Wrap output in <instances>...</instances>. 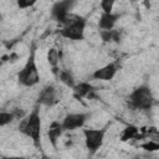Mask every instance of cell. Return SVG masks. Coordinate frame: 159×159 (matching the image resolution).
<instances>
[{
	"label": "cell",
	"instance_id": "6da1fadb",
	"mask_svg": "<svg viewBox=\"0 0 159 159\" xmlns=\"http://www.w3.org/2000/svg\"><path fill=\"white\" fill-rule=\"evenodd\" d=\"M41 116H40V109L39 107H35L30 114L22 119V122L19 125V129L22 134H25L26 137H29L36 148H40L41 144Z\"/></svg>",
	"mask_w": 159,
	"mask_h": 159
},
{
	"label": "cell",
	"instance_id": "7a4b0ae2",
	"mask_svg": "<svg viewBox=\"0 0 159 159\" xmlns=\"http://www.w3.org/2000/svg\"><path fill=\"white\" fill-rule=\"evenodd\" d=\"M35 46L30 48V55L24 65V67L17 73V82L24 87H34L40 82V73L36 65Z\"/></svg>",
	"mask_w": 159,
	"mask_h": 159
},
{
	"label": "cell",
	"instance_id": "3957f363",
	"mask_svg": "<svg viewBox=\"0 0 159 159\" xmlns=\"http://www.w3.org/2000/svg\"><path fill=\"white\" fill-rule=\"evenodd\" d=\"M154 101L155 99H154V96L152 93V89L147 84L137 87L129 94V104H130V107L137 108V109L148 111L153 107Z\"/></svg>",
	"mask_w": 159,
	"mask_h": 159
},
{
	"label": "cell",
	"instance_id": "277c9868",
	"mask_svg": "<svg viewBox=\"0 0 159 159\" xmlns=\"http://www.w3.org/2000/svg\"><path fill=\"white\" fill-rule=\"evenodd\" d=\"M87 20L82 16H75L68 24H66L62 30L60 31L61 36L72 40V41H81L84 39V30H86Z\"/></svg>",
	"mask_w": 159,
	"mask_h": 159
},
{
	"label": "cell",
	"instance_id": "5b68a950",
	"mask_svg": "<svg viewBox=\"0 0 159 159\" xmlns=\"http://www.w3.org/2000/svg\"><path fill=\"white\" fill-rule=\"evenodd\" d=\"M75 2L76 0H60L55 2L51 7V17L65 26L76 16L71 14V9L73 7Z\"/></svg>",
	"mask_w": 159,
	"mask_h": 159
},
{
	"label": "cell",
	"instance_id": "8992f818",
	"mask_svg": "<svg viewBox=\"0 0 159 159\" xmlns=\"http://www.w3.org/2000/svg\"><path fill=\"white\" fill-rule=\"evenodd\" d=\"M107 129L106 128H87L83 129V137H84V144L86 148L91 152V153H96L102 145H103V140H104V135H106Z\"/></svg>",
	"mask_w": 159,
	"mask_h": 159
},
{
	"label": "cell",
	"instance_id": "52a82bcc",
	"mask_svg": "<svg viewBox=\"0 0 159 159\" xmlns=\"http://www.w3.org/2000/svg\"><path fill=\"white\" fill-rule=\"evenodd\" d=\"M89 114L88 113H83V112H80V113H68L63 120L61 122V125L63 128V130L66 132H71V130H75L77 128H82L84 125V123L87 122Z\"/></svg>",
	"mask_w": 159,
	"mask_h": 159
},
{
	"label": "cell",
	"instance_id": "ba28073f",
	"mask_svg": "<svg viewBox=\"0 0 159 159\" xmlns=\"http://www.w3.org/2000/svg\"><path fill=\"white\" fill-rule=\"evenodd\" d=\"M57 93H56V88L52 84H48L46 87L42 88V91L39 94L37 98V103L39 104H43L47 107H52L57 103Z\"/></svg>",
	"mask_w": 159,
	"mask_h": 159
},
{
	"label": "cell",
	"instance_id": "9c48e42d",
	"mask_svg": "<svg viewBox=\"0 0 159 159\" xmlns=\"http://www.w3.org/2000/svg\"><path fill=\"white\" fill-rule=\"evenodd\" d=\"M117 71H118L117 63L116 62H111V63H107L106 66L96 70L92 73V77L94 80H99V81H111L116 76Z\"/></svg>",
	"mask_w": 159,
	"mask_h": 159
},
{
	"label": "cell",
	"instance_id": "30bf717a",
	"mask_svg": "<svg viewBox=\"0 0 159 159\" xmlns=\"http://www.w3.org/2000/svg\"><path fill=\"white\" fill-rule=\"evenodd\" d=\"M75 97L77 98H94L96 97V89L89 82H80L73 86Z\"/></svg>",
	"mask_w": 159,
	"mask_h": 159
},
{
	"label": "cell",
	"instance_id": "8fae6325",
	"mask_svg": "<svg viewBox=\"0 0 159 159\" xmlns=\"http://www.w3.org/2000/svg\"><path fill=\"white\" fill-rule=\"evenodd\" d=\"M119 19H120V14L102 12L99 21H98V27H99V30H112V29H114V26Z\"/></svg>",
	"mask_w": 159,
	"mask_h": 159
},
{
	"label": "cell",
	"instance_id": "7c38bea8",
	"mask_svg": "<svg viewBox=\"0 0 159 159\" xmlns=\"http://www.w3.org/2000/svg\"><path fill=\"white\" fill-rule=\"evenodd\" d=\"M63 132H65V130H63V128H62L61 123H58V122L53 120V122L50 124L48 130H47V137H48V140H50L51 145H52L55 149L57 148V143H58L60 137L62 135V133H63Z\"/></svg>",
	"mask_w": 159,
	"mask_h": 159
},
{
	"label": "cell",
	"instance_id": "4fadbf2b",
	"mask_svg": "<svg viewBox=\"0 0 159 159\" xmlns=\"http://www.w3.org/2000/svg\"><path fill=\"white\" fill-rule=\"evenodd\" d=\"M47 62H48V65L51 66V71H52V73L53 75H58V72H60V70H58V62H60V52H58V50L57 48H55V47H51L48 51H47Z\"/></svg>",
	"mask_w": 159,
	"mask_h": 159
},
{
	"label": "cell",
	"instance_id": "5bb4252c",
	"mask_svg": "<svg viewBox=\"0 0 159 159\" xmlns=\"http://www.w3.org/2000/svg\"><path fill=\"white\" fill-rule=\"evenodd\" d=\"M138 137H139V129H138V127L132 125V124L127 125L123 129V132L120 133V140L122 142H127L129 139H135Z\"/></svg>",
	"mask_w": 159,
	"mask_h": 159
},
{
	"label": "cell",
	"instance_id": "9a60e30c",
	"mask_svg": "<svg viewBox=\"0 0 159 159\" xmlns=\"http://www.w3.org/2000/svg\"><path fill=\"white\" fill-rule=\"evenodd\" d=\"M57 77L60 78V81H61L63 84H66V86L70 87V88H73V86L76 84L72 73H71L70 71H67V70H61V71L58 72Z\"/></svg>",
	"mask_w": 159,
	"mask_h": 159
},
{
	"label": "cell",
	"instance_id": "2e32d148",
	"mask_svg": "<svg viewBox=\"0 0 159 159\" xmlns=\"http://www.w3.org/2000/svg\"><path fill=\"white\" fill-rule=\"evenodd\" d=\"M15 119L14 112H0V127L10 124Z\"/></svg>",
	"mask_w": 159,
	"mask_h": 159
},
{
	"label": "cell",
	"instance_id": "e0dca14e",
	"mask_svg": "<svg viewBox=\"0 0 159 159\" xmlns=\"http://www.w3.org/2000/svg\"><path fill=\"white\" fill-rule=\"evenodd\" d=\"M116 0H101L99 6L102 9L103 12H113V7H114Z\"/></svg>",
	"mask_w": 159,
	"mask_h": 159
},
{
	"label": "cell",
	"instance_id": "ac0fdd59",
	"mask_svg": "<svg viewBox=\"0 0 159 159\" xmlns=\"http://www.w3.org/2000/svg\"><path fill=\"white\" fill-rule=\"evenodd\" d=\"M39 0H16V4H17V7L24 10V9H29V7H32Z\"/></svg>",
	"mask_w": 159,
	"mask_h": 159
},
{
	"label": "cell",
	"instance_id": "d6986e66",
	"mask_svg": "<svg viewBox=\"0 0 159 159\" xmlns=\"http://www.w3.org/2000/svg\"><path fill=\"white\" fill-rule=\"evenodd\" d=\"M140 148L144 149V150H148V152H154V150L159 149V144L157 142H154V140H149L147 143L140 144Z\"/></svg>",
	"mask_w": 159,
	"mask_h": 159
},
{
	"label": "cell",
	"instance_id": "ffe728a7",
	"mask_svg": "<svg viewBox=\"0 0 159 159\" xmlns=\"http://www.w3.org/2000/svg\"><path fill=\"white\" fill-rule=\"evenodd\" d=\"M112 30H99V35H101V39L103 42H111L112 41Z\"/></svg>",
	"mask_w": 159,
	"mask_h": 159
},
{
	"label": "cell",
	"instance_id": "44dd1931",
	"mask_svg": "<svg viewBox=\"0 0 159 159\" xmlns=\"http://www.w3.org/2000/svg\"><path fill=\"white\" fill-rule=\"evenodd\" d=\"M130 1H135V0H130Z\"/></svg>",
	"mask_w": 159,
	"mask_h": 159
}]
</instances>
